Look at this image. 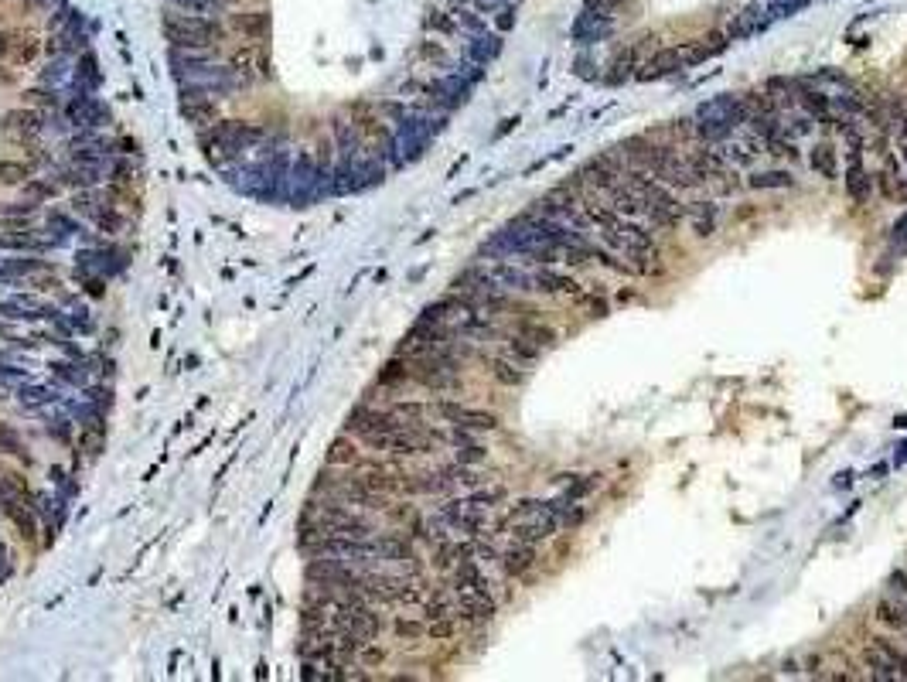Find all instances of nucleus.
<instances>
[{"instance_id": "obj_1", "label": "nucleus", "mask_w": 907, "mask_h": 682, "mask_svg": "<svg viewBox=\"0 0 907 682\" xmlns=\"http://www.w3.org/2000/svg\"><path fill=\"white\" fill-rule=\"evenodd\" d=\"M161 31L168 38L171 48H191V52H208V48H222V41L229 38V28L215 14H191L168 7L161 14Z\"/></svg>"}, {"instance_id": "obj_2", "label": "nucleus", "mask_w": 907, "mask_h": 682, "mask_svg": "<svg viewBox=\"0 0 907 682\" xmlns=\"http://www.w3.org/2000/svg\"><path fill=\"white\" fill-rule=\"evenodd\" d=\"M624 181L638 191V198H642V219L652 222L655 229L672 232L682 219H686V205L676 198V191L669 185H662L659 178H652L648 171L628 168L624 171Z\"/></svg>"}, {"instance_id": "obj_3", "label": "nucleus", "mask_w": 907, "mask_h": 682, "mask_svg": "<svg viewBox=\"0 0 907 682\" xmlns=\"http://www.w3.org/2000/svg\"><path fill=\"white\" fill-rule=\"evenodd\" d=\"M498 529L509 532L512 539H522V543H543V539L556 536L560 526V515L553 512L549 502H539V498H522L515 502L505 519L498 522Z\"/></svg>"}, {"instance_id": "obj_4", "label": "nucleus", "mask_w": 907, "mask_h": 682, "mask_svg": "<svg viewBox=\"0 0 907 682\" xmlns=\"http://www.w3.org/2000/svg\"><path fill=\"white\" fill-rule=\"evenodd\" d=\"M601 239L607 249H618V253L628 256V260L638 266V273H655V266L645 260H655V256H659V246H655L652 232L635 226V219L614 215L607 226H601Z\"/></svg>"}, {"instance_id": "obj_5", "label": "nucleus", "mask_w": 907, "mask_h": 682, "mask_svg": "<svg viewBox=\"0 0 907 682\" xmlns=\"http://www.w3.org/2000/svg\"><path fill=\"white\" fill-rule=\"evenodd\" d=\"M474 270L495 290H512V294H532L536 290V277H532L526 266H515L512 260H485L481 256V263H474Z\"/></svg>"}, {"instance_id": "obj_6", "label": "nucleus", "mask_w": 907, "mask_h": 682, "mask_svg": "<svg viewBox=\"0 0 907 682\" xmlns=\"http://www.w3.org/2000/svg\"><path fill=\"white\" fill-rule=\"evenodd\" d=\"M437 512L447 519V526L468 539L485 536V529H488V509L474 505L471 498H447L444 505H437Z\"/></svg>"}, {"instance_id": "obj_7", "label": "nucleus", "mask_w": 907, "mask_h": 682, "mask_svg": "<svg viewBox=\"0 0 907 682\" xmlns=\"http://www.w3.org/2000/svg\"><path fill=\"white\" fill-rule=\"evenodd\" d=\"M434 406V417H440L444 423H451V427H464V430H474V434H488V430H498V417L488 410H474V406H464V403H454V399H440V403H430Z\"/></svg>"}, {"instance_id": "obj_8", "label": "nucleus", "mask_w": 907, "mask_h": 682, "mask_svg": "<svg viewBox=\"0 0 907 682\" xmlns=\"http://www.w3.org/2000/svg\"><path fill=\"white\" fill-rule=\"evenodd\" d=\"M0 130L7 137H14L18 144H31L35 137L48 130V116L35 110V106H18V110H7L4 120H0Z\"/></svg>"}, {"instance_id": "obj_9", "label": "nucleus", "mask_w": 907, "mask_h": 682, "mask_svg": "<svg viewBox=\"0 0 907 682\" xmlns=\"http://www.w3.org/2000/svg\"><path fill=\"white\" fill-rule=\"evenodd\" d=\"M454 618L468 621V625H485L495 614V597L478 594V590H454Z\"/></svg>"}, {"instance_id": "obj_10", "label": "nucleus", "mask_w": 907, "mask_h": 682, "mask_svg": "<svg viewBox=\"0 0 907 682\" xmlns=\"http://www.w3.org/2000/svg\"><path fill=\"white\" fill-rule=\"evenodd\" d=\"M65 116H69L72 127H82V130H96V127H106V123H110V110H106L96 96H72V103L65 106Z\"/></svg>"}, {"instance_id": "obj_11", "label": "nucleus", "mask_w": 907, "mask_h": 682, "mask_svg": "<svg viewBox=\"0 0 907 682\" xmlns=\"http://www.w3.org/2000/svg\"><path fill=\"white\" fill-rule=\"evenodd\" d=\"M376 543L382 563H389V567H410V563H416V546L410 532H379Z\"/></svg>"}, {"instance_id": "obj_12", "label": "nucleus", "mask_w": 907, "mask_h": 682, "mask_svg": "<svg viewBox=\"0 0 907 682\" xmlns=\"http://www.w3.org/2000/svg\"><path fill=\"white\" fill-rule=\"evenodd\" d=\"M38 38L24 35V31H0V58L4 62L31 65L38 58Z\"/></svg>"}, {"instance_id": "obj_13", "label": "nucleus", "mask_w": 907, "mask_h": 682, "mask_svg": "<svg viewBox=\"0 0 907 682\" xmlns=\"http://www.w3.org/2000/svg\"><path fill=\"white\" fill-rule=\"evenodd\" d=\"M498 567H502L505 577H526V573L536 567V543H522V539H515L509 550H502L498 556Z\"/></svg>"}, {"instance_id": "obj_14", "label": "nucleus", "mask_w": 907, "mask_h": 682, "mask_svg": "<svg viewBox=\"0 0 907 682\" xmlns=\"http://www.w3.org/2000/svg\"><path fill=\"white\" fill-rule=\"evenodd\" d=\"M877 621L890 631H897V635L907 642V601L897 594H884L877 601Z\"/></svg>"}, {"instance_id": "obj_15", "label": "nucleus", "mask_w": 907, "mask_h": 682, "mask_svg": "<svg viewBox=\"0 0 907 682\" xmlns=\"http://www.w3.org/2000/svg\"><path fill=\"white\" fill-rule=\"evenodd\" d=\"M502 35L498 31H481V35H471L468 41H464V55L471 58V62H481V65H488V62H495L498 55H502Z\"/></svg>"}, {"instance_id": "obj_16", "label": "nucleus", "mask_w": 907, "mask_h": 682, "mask_svg": "<svg viewBox=\"0 0 907 682\" xmlns=\"http://www.w3.org/2000/svg\"><path fill=\"white\" fill-rule=\"evenodd\" d=\"M229 28L239 31L246 41H263V38H270V14H263V11L229 14Z\"/></svg>"}, {"instance_id": "obj_17", "label": "nucleus", "mask_w": 907, "mask_h": 682, "mask_svg": "<svg viewBox=\"0 0 907 682\" xmlns=\"http://www.w3.org/2000/svg\"><path fill=\"white\" fill-rule=\"evenodd\" d=\"M532 277H536V290H539V294H553V297L580 294V284L570 277V273H560V270H549V266H543V270H536Z\"/></svg>"}, {"instance_id": "obj_18", "label": "nucleus", "mask_w": 907, "mask_h": 682, "mask_svg": "<svg viewBox=\"0 0 907 682\" xmlns=\"http://www.w3.org/2000/svg\"><path fill=\"white\" fill-rule=\"evenodd\" d=\"M543 352H546V348L536 345V341H532L529 335H522L519 328H515L512 335H505V355H509V359H515L519 365L539 362V359H543Z\"/></svg>"}, {"instance_id": "obj_19", "label": "nucleus", "mask_w": 907, "mask_h": 682, "mask_svg": "<svg viewBox=\"0 0 907 682\" xmlns=\"http://www.w3.org/2000/svg\"><path fill=\"white\" fill-rule=\"evenodd\" d=\"M58 178H62L65 185H72V188H96V185H103V181H110V168H93V164L72 161L69 168L58 174Z\"/></svg>"}, {"instance_id": "obj_20", "label": "nucleus", "mask_w": 907, "mask_h": 682, "mask_svg": "<svg viewBox=\"0 0 907 682\" xmlns=\"http://www.w3.org/2000/svg\"><path fill=\"white\" fill-rule=\"evenodd\" d=\"M686 215H689V226H693V232L700 239H706V236H713L717 232V219H720V205L717 202H693L686 209Z\"/></svg>"}, {"instance_id": "obj_21", "label": "nucleus", "mask_w": 907, "mask_h": 682, "mask_svg": "<svg viewBox=\"0 0 907 682\" xmlns=\"http://www.w3.org/2000/svg\"><path fill=\"white\" fill-rule=\"evenodd\" d=\"M809 168L819 174V178L836 181L839 178V151L829 144V140H826V144H815L812 151H809Z\"/></svg>"}, {"instance_id": "obj_22", "label": "nucleus", "mask_w": 907, "mask_h": 682, "mask_svg": "<svg viewBox=\"0 0 907 682\" xmlns=\"http://www.w3.org/2000/svg\"><path fill=\"white\" fill-rule=\"evenodd\" d=\"M423 31H430V35H440V38L461 35V28H457V18L451 14V7H430V11L423 14Z\"/></svg>"}, {"instance_id": "obj_23", "label": "nucleus", "mask_w": 907, "mask_h": 682, "mask_svg": "<svg viewBox=\"0 0 907 682\" xmlns=\"http://www.w3.org/2000/svg\"><path fill=\"white\" fill-rule=\"evenodd\" d=\"M362 461H365V457H362L359 447H355L352 434L338 437L335 444L328 447V464H331V468H359Z\"/></svg>"}, {"instance_id": "obj_24", "label": "nucleus", "mask_w": 907, "mask_h": 682, "mask_svg": "<svg viewBox=\"0 0 907 682\" xmlns=\"http://www.w3.org/2000/svg\"><path fill=\"white\" fill-rule=\"evenodd\" d=\"M181 113L188 116V123L205 130L219 120V99H191V103H181Z\"/></svg>"}, {"instance_id": "obj_25", "label": "nucleus", "mask_w": 907, "mask_h": 682, "mask_svg": "<svg viewBox=\"0 0 907 682\" xmlns=\"http://www.w3.org/2000/svg\"><path fill=\"white\" fill-rule=\"evenodd\" d=\"M870 645L877 648V652L884 655L897 672H901V679H907V645H901L897 638H890V635H873Z\"/></svg>"}, {"instance_id": "obj_26", "label": "nucleus", "mask_w": 907, "mask_h": 682, "mask_svg": "<svg viewBox=\"0 0 907 682\" xmlns=\"http://www.w3.org/2000/svg\"><path fill=\"white\" fill-rule=\"evenodd\" d=\"M488 369H492L495 382H502V386H522L526 382V365H519L509 355H502V359H488Z\"/></svg>"}, {"instance_id": "obj_27", "label": "nucleus", "mask_w": 907, "mask_h": 682, "mask_svg": "<svg viewBox=\"0 0 907 682\" xmlns=\"http://www.w3.org/2000/svg\"><path fill=\"white\" fill-rule=\"evenodd\" d=\"M28 178H35V164L0 161V185H4V188H21Z\"/></svg>"}, {"instance_id": "obj_28", "label": "nucleus", "mask_w": 907, "mask_h": 682, "mask_svg": "<svg viewBox=\"0 0 907 682\" xmlns=\"http://www.w3.org/2000/svg\"><path fill=\"white\" fill-rule=\"evenodd\" d=\"M863 665H867V669H870V676H873V679H884V682L901 679V672H897L894 665H890V662H887L884 655H880L873 645L863 648Z\"/></svg>"}, {"instance_id": "obj_29", "label": "nucleus", "mask_w": 907, "mask_h": 682, "mask_svg": "<svg viewBox=\"0 0 907 682\" xmlns=\"http://www.w3.org/2000/svg\"><path fill=\"white\" fill-rule=\"evenodd\" d=\"M171 7H178V11H191V14H215V18H222V14L232 7V0H168Z\"/></svg>"}, {"instance_id": "obj_30", "label": "nucleus", "mask_w": 907, "mask_h": 682, "mask_svg": "<svg viewBox=\"0 0 907 682\" xmlns=\"http://www.w3.org/2000/svg\"><path fill=\"white\" fill-rule=\"evenodd\" d=\"M0 451L4 454H11V457H18V461H24V468H31V451H28V444L14 434L7 423H0Z\"/></svg>"}, {"instance_id": "obj_31", "label": "nucleus", "mask_w": 907, "mask_h": 682, "mask_svg": "<svg viewBox=\"0 0 907 682\" xmlns=\"http://www.w3.org/2000/svg\"><path fill=\"white\" fill-rule=\"evenodd\" d=\"M747 188L761 191V188H795V178L788 171H754L747 178Z\"/></svg>"}, {"instance_id": "obj_32", "label": "nucleus", "mask_w": 907, "mask_h": 682, "mask_svg": "<svg viewBox=\"0 0 907 682\" xmlns=\"http://www.w3.org/2000/svg\"><path fill=\"white\" fill-rule=\"evenodd\" d=\"M21 195L28 198V202H35V205H41V202H48V198H55L58 195V185L52 178H28L21 185Z\"/></svg>"}, {"instance_id": "obj_33", "label": "nucleus", "mask_w": 907, "mask_h": 682, "mask_svg": "<svg viewBox=\"0 0 907 682\" xmlns=\"http://www.w3.org/2000/svg\"><path fill=\"white\" fill-rule=\"evenodd\" d=\"M403 382H410V369H406V359L403 355H396V359H389L386 365H382V372H379V386H403Z\"/></svg>"}, {"instance_id": "obj_34", "label": "nucleus", "mask_w": 907, "mask_h": 682, "mask_svg": "<svg viewBox=\"0 0 907 682\" xmlns=\"http://www.w3.org/2000/svg\"><path fill=\"white\" fill-rule=\"evenodd\" d=\"M0 249H14V253H24V249H31V253H45L48 243H41V239H35L28 229H24V232H14V236H0Z\"/></svg>"}, {"instance_id": "obj_35", "label": "nucleus", "mask_w": 907, "mask_h": 682, "mask_svg": "<svg viewBox=\"0 0 907 682\" xmlns=\"http://www.w3.org/2000/svg\"><path fill=\"white\" fill-rule=\"evenodd\" d=\"M451 614H454V604H451V597H447L444 590H434V594L423 601V618H427V621L451 618Z\"/></svg>"}, {"instance_id": "obj_36", "label": "nucleus", "mask_w": 907, "mask_h": 682, "mask_svg": "<svg viewBox=\"0 0 907 682\" xmlns=\"http://www.w3.org/2000/svg\"><path fill=\"white\" fill-rule=\"evenodd\" d=\"M393 635L399 642H420L427 635V621H416V618H396L393 621Z\"/></svg>"}, {"instance_id": "obj_37", "label": "nucleus", "mask_w": 907, "mask_h": 682, "mask_svg": "<svg viewBox=\"0 0 907 682\" xmlns=\"http://www.w3.org/2000/svg\"><path fill=\"white\" fill-rule=\"evenodd\" d=\"M519 331L522 335H529L536 345H543V348H553L556 345V331L553 328H546V324H536V321H522L519 324Z\"/></svg>"}, {"instance_id": "obj_38", "label": "nucleus", "mask_w": 907, "mask_h": 682, "mask_svg": "<svg viewBox=\"0 0 907 682\" xmlns=\"http://www.w3.org/2000/svg\"><path fill=\"white\" fill-rule=\"evenodd\" d=\"M24 103L28 106H48V110H58L62 106V99H58V89H28L24 93Z\"/></svg>"}, {"instance_id": "obj_39", "label": "nucleus", "mask_w": 907, "mask_h": 682, "mask_svg": "<svg viewBox=\"0 0 907 682\" xmlns=\"http://www.w3.org/2000/svg\"><path fill=\"white\" fill-rule=\"evenodd\" d=\"M454 461H461V464H481V461H488V447L485 444H464V447H454Z\"/></svg>"}, {"instance_id": "obj_40", "label": "nucleus", "mask_w": 907, "mask_h": 682, "mask_svg": "<svg viewBox=\"0 0 907 682\" xmlns=\"http://www.w3.org/2000/svg\"><path fill=\"white\" fill-rule=\"evenodd\" d=\"M468 498H471L474 505H481V509H488V512H492L495 505L505 498V488H485V485H481V488H474V492H471Z\"/></svg>"}, {"instance_id": "obj_41", "label": "nucleus", "mask_w": 907, "mask_h": 682, "mask_svg": "<svg viewBox=\"0 0 907 682\" xmlns=\"http://www.w3.org/2000/svg\"><path fill=\"white\" fill-rule=\"evenodd\" d=\"M454 614L451 618H437V621H427V635L434 638V642H447V638H454Z\"/></svg>"}, {"instance_id": "obj_42", "label": "nucleus", "mask_w": 907, "mask_h": 682, "mask_svg": "<svg viewBox=\"0 0 907 682\" xmlns=\"http://www.w3.org/2000/svg\"><path fill=\"white\" fill-rule=\"evenodd\" d=\"M474 11H481L485 18H495V14H505L515 7V0H471Z\"/></svg>"}, {"instance_id": "obj_43", "label": "nucleus", "mask_w": 907, "mask_h": 682, "mask_svg": "<svg viewBox=\"0 0 907 682\" xmlns=\"http://www.w3.org/2000/svg\"><path fill=\"white\" fill-rule=\"evenodd\" d=\"M382 662H386V648L376 645V642H369L359 652V665H365V669H376V665H382Z\"/></svg>"}, {"instance_id": "obj_44", "label": "nucleus", "mask_w": 907, "mask_h": 682, "mask_svg": "<svg viewBox=\"0 0 907 682\" xmlns=\"http://www.w3.org/2000/svg\"><path fill=\"white\" fill-rule=\"evenodd\" d=\"M0 215H28V219H35L38 215V205L35 202H0Z\"/></svg>"}, {"instance_id": "obj_45", "label": "nucleus", "mask_w": 907, "mask_h": 682, "mask_svg": "<svg viewBox=\"0 0 907 682\" xmlns=\"http://www.w3.org/2000/svg\"><path fill=\"white\" fill-rule=\"evenodd\" d=\"M52 372L58 379L72 382V386H79L82 382V369H76V365H69V362H52Z\"/></svg>"}, {"instance_id": "obj_46", "label": "nucleus", "mask_w": 907, "mask_h": 682, "mask_svg": "<svg viewBox=\"0 0 907 682\" xmlns=\"http://www.w3.org/2000/svg\"><path fill=\"white\" fill-rule=\"evenodd\" d=\"M887 587L894 590L897 597L907 594V570H894V573H890V577H887Z\"/></svg>"}, {"instance_id": "obj_47", "label": "nucleus", "mask_w": 907, "mask_h": 682, "mask_svg": "<svg viewBox=\"0 0 907 682\" xmlns=\"http://www.w3.org/2000/svg\"><path fill=\"white\" fill-rule=\"evenodd\" d=\"M580 304H584L587 311H594V318L607 314V301H601V297H580Z\"/></svg>"}, {"instance_id": "obj_48", "label": "nucleus", "mask_w": 907, "mask_h": 682, "mask_svg": "<svg viewBox=\"0 0 907 682\" xmlns=\"http://www.w3.org/2000/svg\"><path fill=\"white\" fill-rule=\"evenodd\" d=\"M4 331H7V328H4V324H0V335H4Z\"/></svg>"}, {"instance_id": "obj_49", "label": "nucleus", "mask_w": 907, "mask_h": 682, "mask_svg": "<svg viewBox=\"0 0 907 682\" xmlns=\"http://www.w3.org/2000/svg\"><path fill=\"white\" fill-rule=\"evenodd\" d=\"M904 110H907V103H904Z\"/></svg>"}]
</instances>
